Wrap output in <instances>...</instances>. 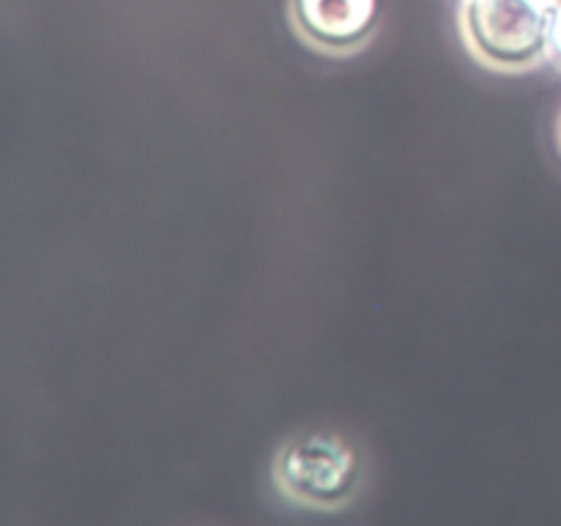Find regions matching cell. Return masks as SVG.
Returning a JSON list of instances; mask_svg holds the SVG:
<instances>
[{
	"instance_id": "cell-1",
	"label": "cell",
	"mask_w": 561,
	"mask_h": 526,
	"mask_svg": "<svg viewBox=\"0 0 561 526\" xmlns=\"http://www.w3.org/2000/svg\"><path fill=\"white\" fill-rule=\"evenodd\" d=\"M463 33L488 64L515 69L548 49L551 11L537 0H463Z\"/></svg>"
},
{
	"instance_id": "cell-2",
	"label": "cell",
	"mask_w": 561,
	"mask_h": 526,
	"mask_svg": "<svg viewBox=\"0 0 561 526\" xmlns=\"http://www.w3.org/2000/svg\"><path fill=\"white\" fill-rule=\"evenodd\" d=\"M356 455L343 438L312 433L290 442L277 458V480L301 504L332 507L345 502L356 485Z\"/></svg>"
},
{
	"instance_id": "cell-3",
	"label": "cell",
	"mask_w": 561,
	"mask_h": 526,
	"mask_svg": "<svg viewBox=\"0 0 561 526\" xmlns=\"http://www.w3.org/2000/svg\"><path fill=\"white\" fill-rule=\"evenodd\" d=\"M301 33L318 47L354 49L376 20V0H294Z\"/></svg>"
},
{
	"instance_id": "cell-4",
	"label": "cell",
	"mask_w": 561,
	"mask_h": 526,
	"mask_svg": "<svg viewBox=\"0 0 561 526\" xmlns=\"http://www.w3.org/2000/svg\"><path fill=\"white\" fill-rule=\"evenodd\" d=\"M548 49L561 64V5L551 11V27H548Z\"/></svg>"
},
{
	"instance_id": "cell-5",
	"label": "cell",
	"mask_w": 561,
	"mask_h": 526,
	"mask_svg": "<svg viewBox=\"0 0 561 526\" xmlns=\"http://www.w3.org/2000/svg\"><path fill=\"white\" fill-rule=\"evenodd\" d=\"M537 3H542V5H546L548 11H553V9H559V5H561V0H537Z\"/></svg>"
}]
</instances>
